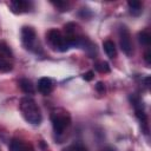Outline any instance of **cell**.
Instances as JSON below:
<instances>
[{
  "mask_svg": "<svg viewBox=\"0 0 151 151\" xmlns=\"http://www.w3.org/2000/svg\"><path fill=\"white\" fill-rule=\"evenodd\" d=\"M20 111L24 116V118L26 119V122L31 123V124H39L41 122V113L40 110L37 105V103L29 98V97H24L20 100Z\"/></svg>",
  "mask_w": 151,
  "mask_h": 151,
  "instance_id": "cell-1",
  "label": "cell"
},
{
  "mask_svg": "<svg viewBox=\"0 0 151 151\" xmlns=\"http://www.w3.org/2000/svg\"><path fill=\"white\" fill-rule=\"evenodd\" d=\"M51 122H52L54 132L58 134H61L65 131V129L71 124V117L67 111L63 109H57L52 111Z\"/></svg>",
  "mask_w": 151,
  "mask_h": 151,
  "instance_id": "cell-2",
  "label": "cell"
},
{
  "mask_svg": "<svg viewBox=\"0 0 151 151\" xmlns=\"http://www.w3.org/2000/svg\"><path fill=\"white\" fill-rule=\"evenodd\" d=\"M46 38H47L48 42L53 47H55L57 50H59L61 52H65V51H67L71 47V44L66 39V37H64L61 34V32L58 31V29H55V28L50 29L47 32V34H46Z\"/></svg>",
  "mask_w": 151,
  "mask_h": 151,
  "instance_id": "cell-3",
  "label": "cell"
},
{
  "mask_svg": "<svg viewBox=\"0 0 151 151\" xmlns=\"http://www.w3.org/2000/svg\"><path fill=\"white\" fill-rule=\"evenodd\" d=\"M119 44H120V48L122 51L126 54V55H132L133 53V46H132V41H131V35L129 29L125 26H122L119 28Z\"/></svg>",
  "mask_w": 151,
  "mask_h": 151,
  "instance_id": "cell-4",
  "label": "cell"
},
{
  "mask_svg": "<svg viewBox=\"0 0 151 151\" xmlns=\"http://www.w3.org/2000/svg\"><path fill=\"white\" fill-rule=\"evenodd\" d=\"M35 38H37V34H35V31L33 27H29V26L22 27L21 39H22V42L26 46V48H29V50L33 48V46L35 44Z\"/></svg>",
  "mask_w": 151,
  "mask_h": 151,
  "instance_id": "cell-5",
  "label": "cell"
},
{
  "mask_svg": "<svg viewBox=\"0 0 151 151\" xmlns=\"http://www.w3.org/2000/svg\"><path fill=\"white\" fill-rule=\"evenodd\" d=\"M9 151H34V147L27 142L13 139L9 143Z\"/></svg>",
  "mask_w": 151,
  "mask_h": 151,
  "instance_id": "cell-6",
  "label": "cell"
},
{
  "mask_svg": "<svg viewBox=\"0 0 151 151\" xmlns=\"http://www.w3.org/2000/svg\"><path fill=\"white\" fill-rule=\"evenodd\" d=\"M38 90L44 96L50 94L52 92V90H53V83H52V80L50 78H47V77L40 78L39 81H38Z\"/></svg>",
  "mask_w": 151,
  "mask_h": 151,
  "instance_id": "cell-7",
  "label": "cell"
},
{
  "mask_svg": "<svg viewBox=\"0 0 151 151\" xmlns=\"http://www.w3.org/2000/svg\"><path fill=\"white\" fill-rule=\"evenodd\" d=\"M9 7L13 13H24V12L28 11L29 4L24 0H14V1L9 2Z\"/></svg>",
  "mask_w": 151,
  "mask_h": 151,
  "instance_id": "cell-8",
  "label": "cell"
},
{
  "mask_svg": "<svg viewBox=\"0 0 151 151\" xmlns=\"http://www.w3.org/2000/svg\"><path fill=\"white\" fill-rule=\"evenodd\" d=\"M103 47H104V51L106 53V55L111 59L116 58L117 55V50H116V46H114V42L112 40H105L104 44H103Z\"/></svg>",
  "mask_w": 151,
  "mask_h": 151,
  "instance_id": "cell-9",
  "label": "cell"
},
{
  "mask_svg": "<svg viewBox=\"0 0 151 151\" xmlns=\"http://www.w3.org/2000/svg\"><path fill=\"white\" fill-rule=\"evenodd\" d=\"M127 6H129V9H130V13L134 17H138L142 14L143 12V6H142V2L138 1V0H132V1H129L127 2Z\"/></svg>",
  "mask_w": 151,
  "mask_h": 151,
  "instance_id": "cell-10",
  "label": "cell"
},
{
  "mask_svg": "<svg viewBox=\"0 0 151 151\" xmlns=\"http://www.w3.org/2000/svg\"><path fill=\"white\" fill-rule=\"evenodd\" d=\"M19 86H20V88H21L25 93H27V94L34 93V85H33L32 81L28 80L27 78L20 79V80H19Z\"/></svg>",
  "mask_w": 151,
  "mask_h": 151,
  "instance_id": "cell-11",
  "label": "cell"
},
{
  "mask_svg": "<svg viewBox=\"0 0 151 151\" xmlns=\"http://www.w3.org/2000/svg\"><path fill=\"white\" fill-rule=\"evenodd\" d=\"M138 40L142 45H145V46H149L150 42H151V37L147 32L143 31V32H139L138 33Z\"/></svg>",
  "mask_w": 151,
  "mask_h": 151,
  "instance_id": "cell-12",
  "label": "cell"
},
{
  "mask_svg": "<svg viewBox=\"0 0 151 151\" xmlns=\"http://www.w3.org/2000/svg\"><path fill=\"white\" fill-rule=\"evenodd\" d=\"M94 68H96L98 72H100V73H109V72L111 71L110 65H109V63H106V61H99V63H97V64L94 65Z\"/></svg>",
  "mask_w": 151,
  "mask_h": 151,
  "instance_id": "cell-13",
  "label": "cell"
},
{
  "mask_svg": "<svg viewBox=\"0 0 151 151\" xmlns=\"http://www.w3.org/2000/svg\"><path fill=\"white\" fill-rule=\"evenodd\" d=\"M12 70V64H9L4 57H0V71L1 72H7Z\"/></svg>",
  "mask_w": 151,
  "mask_h": 151,
  "instance_id": "cell-14",
  "label": "cell"
},
{
  "mask_svg": "<svg viewBox=\"0 0 151 151\" xmlns=\"http://www.w3.org/2000/svg\"><path fill=\"white\" fill-rule=\"evenodd\" d=\"M55 7H58L59 8V11H61V12H65V11H68L67 8H68V4L66 2V1H53L52 2Z\"/></svg>",
  "mask_w": 151,
  "mask_h": 151,
  "instance_id": "cell-15",
  "label": "cell"
},
{
  "mask_svg": "<svg viewBox=\"0 0 151 151\" xmlns=\"http://www.w3.org/2000/svg\"><path fill=\"white\" fill-rule=\"evenodd\" d=\"M72 147H73L74 151H87L86 146L84 144H81V143H76V144L72 145Z\"/></svg>",
  "mask_w": 151,
  "mask_h": 151,
  "instance_id": "cell-16",
  "label": "cell"
},
{
  "mask_svg": "<svg viewBox=\"0 0 151 151\" xmlns=\"http://www.w3.org/2000/svg\"><path fill=\"white\" fill-rule=\"evenodd\" d=\"M93 77H94V72H93V71H87V72H85V73L83 74V79L86 80V81L92 80Z\"/></svg>",
  "mask_w": 151,
  "mask_h": 151,
  "instance_id": "cell-17",
  "label": "cell"
},
{
  "mask_svg": "<svg viewBox=\"0 0 151 151\" xmlns=\"http://www.w3.org/2000/svg\"><path fill=\"white\" fill-rule=\"evenodd\" d=\"M96 90H97L99 93H104V92H105V85H104V83L98 81V83L96 84Z\"/></svg>",
  "mask_w": 151,
  "mask_h": 151,
  "instance_id": "cell-18",
  "label": "cell"
},
{
  "mask_svg": "<svg viewBox=\"0 0 151 151\" xmlns=\"http://www.w3.org/2000/svg\"><path fill=\"white\" fill-rule=\"evenodd\" d=\"M144 59H145V61H146L147 65L151 64V60H150V52H149V51L145 52V54H144Z\"/></svg>",
  "mask_w": 151,
  "mask_h": 151,
  "instance_id": "cell-19",
  "label": "cell"
},
{
  "mask_svg": "<svg viewBox=\"0 0 151 151\" xmlns=\"http://www.w3.org/2000/svg\"><path fill=\"white\" fill-rule=\"evenodd\" d=\"M149 80H150L149 77H146V78L144 79V81H145V86H146V87H149V85H150V84H149Z\"/></svg>",
  "mask_w": 151,
  "mask_h": 151,
  "instance_id": "cell-20",
  "label": "cell"
},
{
  "mask_svg": "<svg viewBox=\"0 0 151 151\" xmlns=\"http://www.w3.org/2000/svg\"><path fill=\"white\" fill-rule=\"evenodd\" d=\"M63 151H74V150H73V147H72V146H70V147H66V149H64Z\"/></svg>",
  "mask_w": 151,
  "mask_h": 151,
  "instance_id": "cell-21",
  "label": "cell"
},
{
  "mask_svg": "<svg viewBox=\"0 0 151 151\" xmlns=\"http://www.w3.org/2000/svg\"><path fill=\"white\" fill-rule=\"evenodd\" d=\"M103 151H114V149H112V147H106V149H104Z\"/></svg>",
  "mask_w": 151,
  "mask_h": 151,
  "instance_id": "cell-22",
  "label": "cell"
}]
</instances>
